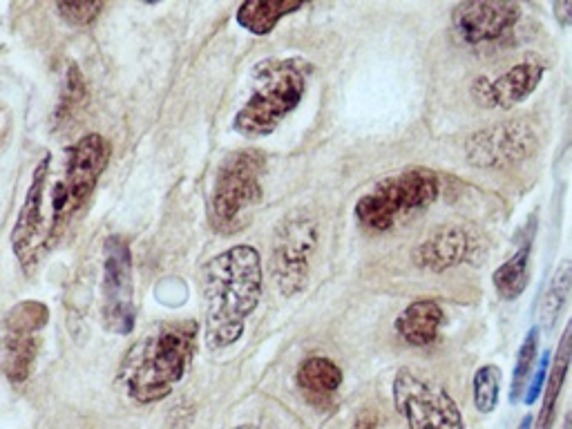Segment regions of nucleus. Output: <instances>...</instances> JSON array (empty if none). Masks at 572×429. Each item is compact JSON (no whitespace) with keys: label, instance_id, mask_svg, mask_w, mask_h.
I'll return each mask as SVG.
<instances>
[{"label":"nucleus","instance_id":"cd10ccee","mask_svg":"<svg viewBox=\"0 0 572 429\" xmlns=\"http://www.w3.org/2000/svg\"><path fill=\"white\" fill-rule=\"evenodd\" d=\"M354 429H380L378 414L374 412V409H365V412L356 418Z\"/></svg>","mask_w":572,"mask_h":429},{"label":"nucleus","instance_id":"2eb2a0df","mask_svg":"<svg viewBox=\"0 0 572 429\" xmlns=\"http://www.w3.org/2000/svg\"><path fill=\"white\" fill-rule=\"evenodd\" d=\"M445 322V313L436 300H416L400 311L396 331L407 345L427 347L438 338Z\"/></svg>","mask_w":572,"mask_h":429},{"label":"nucleus","instance_id":"39448f33","mask_svg":"<svg viewBox=\"0 0 572 429\" xmlns=\"http://www.w3.org/2000/svg\"><path fill=\"white\" fill-rule=\"evenodd\" d=\"M264 170V152L255 148L237 150L222 161L211 195V217L217 231L228 235L244 226V215L262 199Z\"/></svg>","mask_w":572,"mask_h":429},{"label":"nucleus","instance_id":"412c9836","mask_svg":"<svg viewBox=\"0 0 572 429\" xmlns=\"http://www.w3.org/2000/svg\"><path fill=\"white\" fill-rule=\"evenodd\" d=\"M570 286H572V264L570 260H564L559 264L550 280V286L546 295H543V307H541V322L546 324V329H552V324L564 313L568 298H570Z\"/></svg>","mask_w":572,"mask_h":429},{"label":"nucleus","instance_id":"a878e982","mask_svg":"<svg viewBox=\"0 0 572 429\" xmlns=\"http://www.w3.org/2000/svg\"><path fill=\"white\" fill-rule=\"evenodd\" d=\"M56 9L68 25L85 27L103 12V3H56Z\"/></svg>","mask_w":572,"mask_h":429},{"label":"nucleus","instance_id":"dca6fc26","mask_svg":"<svg viewBox=\"0 0 572 429\" xmlns=\"http://www.w3.org/2000/svg\"><path fill=\"white\" fill-rule=\"evenodd\" d=\"M38 333L3 331L0 338V367L12 383H25L30 378L38 356Z\"/></svg>","mask_w":572,"mask_h":429},{"label":"nucleus","instance_id":"423d86ee","mask_svg":"<svg viewBox=\"0 0 572 429\" xmlns=\"http://www.w3.org/2000/svg\"><path fill=\"white\" fill-rule=\"evenodd\" d=\"M112 148L101 135H85L68 150L65 175L56 181L52 193V235L63 219L79 213L97 188L99 177L106 173Z\"/></svg>","mask_w":572,"mask_h":429},{"label":"nucleus","instance_id":"b1692460","mask_svg":"<svg viewBox=\"0 0 572 429\" xmlns=\"http://www.w3.org/2000/svg\"><path fill=\"white\" fill-rule=\"evenodd\" d=\"M85 101H88V85H85L79 65L70 63L68 72H65L59 108H56V123H63L74 117V112L81 110L85 106Z\"/></svg>","mask_w":572,"mask_h":429},{"label":"nucleus","instance_id":"c756f323","mask_svg":"<svg viewBox=\"0 0 572 429\" xmlns=\"http://www.w3.org/2000/svg\"><path fill=\"white\" fill-rule=\"evenodd\" d=\"M9 130H12V117H9L5 106H0V146L7 141Z\"/></svg>","mask_w":572,"mask_h":429},{"label":"nucleus","instance_id":"7ed1b4c3","mask_svg":"<svg viewBox=\"0 0 572 429\" xmlns=\"http://www.w3.org/2000/svg\"><path fill=\"white\" fill-rule=\"evenodd\" d=\"M311 65L291 59H264L253 68V92L237 112L233 130L246 139H260L278 130L307 94Z\"/></svg>","mask_w":572,"mask_h":429},{"label":"nucleus","instance_id":"6ab92c4d","mask_svg":"<svg viewBox=\"0 0 572 429\" xmlns=\"http://www.w3.org/2000/svg\"><path fill=\"white\" fill-rule=\"evenodd\" d=\"M494 289L505 302L519 300L530 282V244L521 246L510 260H505L492 275Z\"/></svg>","mask_w":572,"mask_h":429},{"label":"nucleus","instance_id":"2f4dec72","mask_svg":"<svg viewBox=\"0 0 572 429\" xmlns=\"http://www.w3.org/2000/svg\"><path fill=\"white\" fill-rule=\"evenodd\" d=\"M235 429H260V427H255V425H240V427H235Z\"/></svg>","mask_w":572,"mask_h":429},{"label":"nucleus","instance_id":"0eeeda50","mask_svg":"<svg viewBox=\"0 0 572 429\" xmlns=\"http://www.w3.org/2000/svg\"><path fill=\"white\" fill-rule=\"evenodd\" d=\"M318 222L304 213H293L275 228L271 266L278 289L286 298L307 289L311 260L318 249Z\"/></svg>","mask_w":572,"mask_h":429},{"label":"nucleus","instance_id":"7c9ffc66","mask_svg":"<svg viewBox=\"0 0 572 429\" xmlns=\"http://www.w3.org/2000/svg\"><path fill=\"white\" fill-rule=\"evenodd\" d=\"M530 427H532V416H526V418H523V421H521L519 429H530Z\"/></svg>","mask_w":572,"mask_h":429},{"label":"nucleus","instance_id":"9d476101","mask_svg":"<svg viewBox=\"0 0 572 429\" xmlns=\"http://www.w3.org/2000/svg\"><path fill=\"white\" fill-rule=\"evenodd\" d=\"M537 150V135L528 123L503 121L483 128L467 139L465 157L476 168H510Z\"/></svg>","mask_w":572,"mask_h":429},{"label":"nucleus","instance_id":"4468645a","mask_svg":"<svg viewBox=\"0 0 572 429\" xmlns=\"http://www.w3.org/2000/svg\"><path fill=\"white\" fill-rule=\"evenodd\" d=\"M467 253H470V237L463 228L445 226L416 246L414 264L418 269L445 273L447 269H454V266L465 262Z\"/></svg>","mask_w":572,"mask_h":429},{"label":"nucleus","instance_id":"c85d7f7f","mask_svg":"<svg viewBox=\"0 0 572 429\" xmlns=\"http://www.w3.org/2000/svg\"><path fill=\"white\" fill-rule=\"evenodd\" d=\"M552 12L559 18L561 25H570L572 23V3L570 0H559V3L552 5Z\"/></svg>","mask_w":572,"mask_h":429},{"label":"nucleus","instance_id":"393cba45","mask_svg":"<svg viewBox=\"0 0 572 429\" xmlns=\"http://www.w3.org/2000/svg\"><path fill=\"white\" fill-rule=\"evenodd\" d=\"M501 369L497 365H485L474 374V405L481 414H492L499 405Z\"/></svg>","mask_w":572,"mask_h":429},{"label":"nucleus","instance_id":"f3484780","mask_svg":"<svg viewBox=\"0 0 572 429\" xmlns=\"http://www.w3.org/2000/svg\"><path fill=\"white\" fill-rule=\"evenodd\" d=\"M302 3H289V0H246L237 9V23L246 32L255 36H266L275 30L282 18L300 12Z\"/></svg>","mask_w":572,"mask_h":429},{"label":"nucleus","instance_id":"9b49d317","mask_svg":"<svg viewBox=\"0 0 572 429\" xmlns=\"http://www.w3.org/2000/svg\"><path fill=\"white\" fill-rule=\"evenodd\" d=\"M521 18L519 3H501V0H476L454 7L452 25L465 43L479 45L499 41L514 30Z\"/></svg>","mask_w":572,"mask_h":429},{"label":"nucleus","instance_id":"6e6552de","mask_svg":"<svg viewBox=\"0 0 572 429\" xmlns=\"http://www.w3.org/2000/svg\"><path fill=\"white\" fill-rule=\"evenodd\" d=\"M392 392L409 429H465L461 409L450 392L416 376L412 369H398Z\"/></svg>","mask_w":572,"mask_h":429},{"label":"nucleus","instance_id":"aec40b11","mask_svg":"<svg viewBox=\"0 0 572 429\" xmlns=\"http://www.w3.org/2000/svg\"><path fill=\"white\" fill-rule=\"evenodd\" d=\"M568 362H570V327H566L564 336H561V345H559L557 358H555V367H552L550 376L546 378L548 387H546V396H543L537 429H552V425H555V409L559 403L561 389H564V383H566Z\"/></svg>","mask_w":572,"mask_h":429},{"label":"nucleus","instance_id":"4be33fe9","mask_svg":"<svg viewBox=\"0 0 572 429\" xmlns=\"http://www.w3.org/2000/svg\"><path fill=\"white\" fill-rule=\"evenodd\" d=\"M537 356H539V329L532 327L528 331L526 340L517 354V365L512 371V383H510V403H517L521 394H526L528 380L532 376V371L537 367Z\"/></svg>","mask_w":572,"mask_h":429},{"label":"nucleus","instance_id":"a211bd4d","mask_svg":"<svg viewBox=\"0 0 572 429\" xmlns=\"http://www.w3.org/2000/svg\"><path fill=\"white\" fill-rule=\"evenodd\" d=\"M295 380H298V387L307 396L329 398L336 394L342 385V369L331 358L311 356L300 362Z\"/></svg>","mask_w":572,"mask_h":429},{"label":"nucleus","instance_id":"1a4fd4ad","mask_svg":"<svg viewBox=\"0 0 572 429\" xmlns=\"http://www.w3.org/2000/svg\"><path fill=\"white\" fill-rule=\"evenodd\" d=\"M135 282H132L130 246L119 235L106 240L103 257V324L114 336H130L135 331Z\"/></svg>","mask_w":572,"mask_h":429},{"label":"nucleus","instance_id":"f257e3e1","mask_svg":"<svg viewBox=\"0 0 572 429\" xmlns=\"http://www.w3.org/2000/svg\"><path fill=\"white\" fill-rule=\"evenodd\" d=\"M262 257L253 246L237 244L215 255L204 269L206 345L222 351L244 336L262 298Z\"/></svg>","mask_w":572,"mask_h":429},{"label":"nucleus","instance_id":"bb28decb","mask_svg":"<svg viewBox=\"0 0 572 429\" xmlns=\"http://www.w3.org/2000/svg\"><path fill=\"white\" fill-rule=\"evenodd\" d=\"M548 367H550V354H543L541 360H539V367H537V374L532 376L530 380V385L526 387L528 392H526V405H535V400L537 396L541 394V389L543 385H546V378H548Z\"/></svg>","mask_w":572,"mask_h":429},{"label":"nucleus","instance_id":"5701e85b","mask_svg":"<svg viewBox=\"0 0 572 429\" xmlns=\"http://www.w3.org/2000/svg\"><path fill=\"white\" fill-rule=\"evenodd\" d=\"M47 320H50V311H47L43 302L25 300L7 311V316L3 320V331L41 333L45 329Z\"/></svg>","mask_w":572,"mask_h":429},{"label":"nucleus","instance_id":"ddd939ff","mask_svg":"<svg viewBox=\"0 0 572 429\" xmlns=\"http://www.w3.org/2000/svg\"><path fill=\"white\" fill-rule=\"evenodd\" d=\"M47 175H50V155H45L34 168L32 184L27 190L21 213L12 231L14 253L27 264V255L34 251V242L43 228V193L47 186Z\"/></svg>","mask_w":572,"mask_h":429},{"label":"nucleus","instance_id":"20e7f679","mask_svg":"<svg viewBox=\"0 0 572 429\" xmlns=\"http://www.w3.org/2000/svg\"><path fill=\"white\" fill-rule=\"evenodd\" d=\"M441 190L438 175L427 168L403 170L389 175L362 195L356 204V219L362 228L371 233H385L396 226L400 217L432 206Z\"/></svg>","mask_w":572,"mask_h":429},{"label":"nucleus","instance_id":"f03ea898","mask_svg":"<svg viewBox=\"0 0 572 429\" xmlns=\"http://www.w3.org/2000/svg\"><path fill=\"white\" fill-rule=\"evenodd\" d=\"M197 347V322L166 324L155 336L137 342L121 365L128 394L141 405L166 398L186 376Z\"/></svg>","mask_w":572,"mask_h":429},{"label":"nucleus","instance_id":"f8f14e48","mask_svg":"<svg viewBox=\"0 0 572 429\" xmlns=\"http://www.w3.org/2000/svg\"><path fill=\"white\" fill-rule=\"evenodd\" d=\"M543 68L537 63H521L497 79H476L472 85V97L481 108L488 110H512L526 101L539 88Z\"/></svg>","mask_w":572,"mask_h":429}]
</instances>
